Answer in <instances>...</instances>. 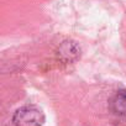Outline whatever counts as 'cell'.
Returning <instances> with one entry per match:
<instances>
[{
	"instance_id": "cell-1",
	"label": "cell",
	"mask_w": 126,
	"mask_h": 126,
	"mask_svg": "<svg viewBox=\"0 0 126 126\" xmlns=\"http://www.w3.org/2000/svg\"><path fill=\"white\" fill-rule=\"evenodd\" d=\"M45 115L36 105H24L19 108L13 116L14 126H42Z\"/></svg>"
},
{
	"instance_id": "cell-2",
	"label": "cell",
	"mask_w": 126,
	"mask_h": 126,
	"mask_svg": "<svg viewBox=\"0 0 126 126\" xmlns=\"http://www.w3.org/2000/svg\"><path fill=\"white\" fill-rule=\"evenodd\" d=\"M79 56H80V48L74 41L62 42L57 49V57L66 63L74 62L76 59L79 58Z\"/></svg>"
},
{
	"instance_id": "cell-3",
	"label": "cell",
	"mask_w": 126,
	"mask_h": 126,
	"mask_svg": "<svg viewBox=\"0 0 126 126\" xmlns=\"http://www.w3.org/2000/svg\"><path fill=\"white\" fill-rule=\"evenodd\" d=\"M111 110L119 116H126V89L119 90L111 100Z\"/></svg>"
}]
</instances>
